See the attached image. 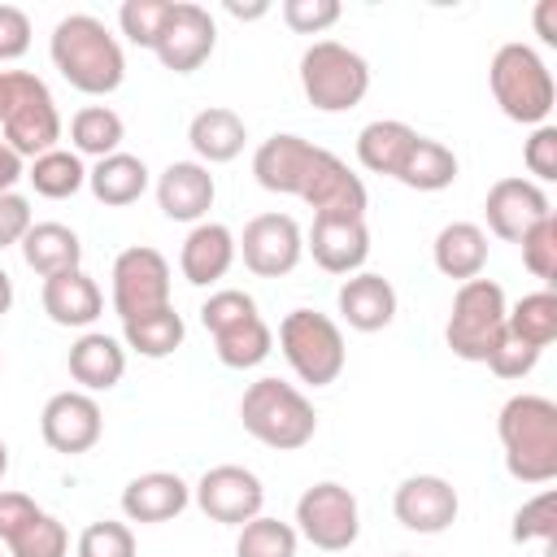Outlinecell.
Masks as SVG:
<instances>
[{"instance_id": "cell-1", "label": "cell", "mask_w": 557, "mask_h": 557, "mask_svg": "<svg viewBox=\"0 0 557 557\" xmlns=\"http://www.w3.org/2000/svg\"><path fill=\"white\" fill-rule=\"evenodd\" d=\"M52 65L61 70V78L83 91V96H109L122 87L126 78V57L122 44L109 35V26L91 13H70L52 26Z\"/></svg>"}, {"instance_id": "cell-2", "label": "cell", "mask_w": 557, "mask_h": 557, "mask_svg": "<svg viewBox=\"0 0 557 557\" xmlns=\"http://www.w3.org/2000/svg\"><path fill=\"white\" fill-rule=\"evenodd\" d=\"M496 435L505 448V470L518 483L557 479V405L548 396L522 392L500 405Z\"/></svg>"}, {"instance_id": "cell-3", "label": "cell", "mask_w": 557, "mask_h": 557, "mask_svg": "<svg viewBox=\"0 0 557 557\" xmlns=\"http://www.w3.org/2000/svg\"><path fill=\"white\" fill-rule=\"evenodd\" d=\"M239 422L244 431L278 453H296L313 440L318 431V413L309 405V396L283 379H257L248 383L244 400H239Z\"/></svg>"}, {"instance_id": "cell-4", "label": "cell", "mask_w": 557, "mask_h": 557, "mask_svg": "<svg viewBox=\"0 0 557 557\" xmlns=\"http://www.w3.org/2000/svg\"><path fill=\"white\" fill-rule=\"evenodd\" d=\"M487 83H492V96H496V104L509 122H522V126H544L548 122L557 91H553V74L540 61L535 48L500 44L492 65H487Z\"/></svg>"}, {"instance_id": "cell-5", "label": "cell", "mask_w": 557, "mask_h": 557, "mask_svg": "<svg viewBox=\"0 0 557 557\" xmlns=\"http://www.w3.org/2000/svg\"><path fill=\"white\" fill-rule=\"evenodd\" d=\"M300 91L318 113H348L370 91V65L339 39H318L300 57Z\"/></svg>"}, {"instance_id": "cell-6", "label": "cell", "mask_w": 557, "mask_h": 557, "mask_svg": "<svg viewBox=\"0 0 557 557\" xmlns=\"http://www.w3.org/2000/svg\"><path fill=\"white\" fill-rule=\"evenodd\" d=\"M278 348H283L287 366L296 370V379L309 387L335 383L344 374V361H348L339 326L318 309H292L278 322Z\"/></svg>"}, {"instance_id": "cell-7", "label": "cell", "mask_w": 557, "mask_h": 557, "mask_svg": "<svg viewBox=\"0 0 557 557\" xmlns=\"http://www.w3.org/2000/svg\"><path fill=\"white\" fill-rule=\"evenodd\" d=\"M505 313H509V305H505L500 283H492L483 274L470 278V283H461L457 296H453L448 326H444L448 348L461 361H487L492 348H496V339L505 335Z\"/></svg>"}, {"instance_id": "cell-8", "label": "cell", "mask_w": 557, "mask_h": 557, "mask_svg": "<svg viewBox=\"0 0 557 557\" xmlns=\"http://www.w3.org/2000/svg\"><path fill=\"white\" fill-rule=\"evenodd\" d=\"M296 535H305L322 553H344L361 535V509L357 496L344 483H313L296 500Z\"/></svg>"}, {"instance_id": "cell-9", "label": "cell", "mask_w": 557, "mask_h": 557, "mask_svg": "<svg viewBox=\"0 0 557 557\" xmlns=\"http://www.w3.org/2000/svg\"><path fill=\"white\" fill-rule=\"evenodd\" d=\"M0 131H4V144L17 157H30V161L57 148L61 113H57V100L44 87V78H35L26 70H13V104H9V117H4Z\"/></svg>"}, {"instance_id": "cell-10", "label": "cell", "mask_w": 557, "mask_h": 557, "mask_svg": "<svg viewBox=\"0 0 557 557\" xmlns=\"http://www.w3.org/2000/svg\"><path fill=\"white\" fill-rule=\"evenodd\" d=\"M170 305V265L157 248L135 244L126 252H117L113 261V313L122 322L157 313Z\"/></svg>"}, {"instance_id": "cell-11", "label": "cell", "mask_w": 557, "mask_h": 557, "mask_svg": "<svg viewBox=\"0 0 557 557\" xmlns=\"http://www.w3.org/2000/svg\"><path fill=\"white\" fill-rule=\"evenodd\" d=\"M235 252H244V265L257 278H283L300 265L305 235L292 213H257L235 239Z\"/></svg>"}, {"instance_id": "cell-12", "label": "cell", "mask_w": 557, "mask_h": 557, "mask_svg": "<svg viewBox=\"0 0 557 557\" xmlns=\"http://www.w3.org/2000/svg\"><path fill=\"white\" fill-rule=\"evenodd\" d=\"M196 505L209 522H222V527H244L261 513L265 505V487L252 470L244 466H213L200 474L196 483Z\"/></svg>"}, {"instance_id": "cell-13", "label": "cell", "mask_w": 557, "mask_h": 557, "mask_svg": "<svg viewBox=\"0 0 557 557\" xmlns=\"http://www.w3.org/2000/svg\"><path fill=\"white\" fill-rule=\"evenodd\" d=\"M296 200H305L318 213H335V218H366V183L326 148H313L309 170L300 178Z\"/></svg>"}, {"instance_id": "cell-14", "label": "cell", "mask_w": 557, "mask_h": 557, "mask_svg": "<svg viewBox=\"0 0 557 557\" xmlns=\"http://www.w3.org/2000/svg\"><path fill=\"white\" fill-rule=\"evenodd\" d=\"M213 44H218V26L209 17V9L191 4V0H174L165 26H161V39H157V61L174 74H191L200 70L209 57H213Z\"/></svg>"}, {"instance_id": "cell-15", "label": "cell", "mask_w": 557, "mask_h": 557, "mask_svg": "<svg viewBox=\"0 0 557 557\" xmlns=\"http://www.w3.org/2000/svg\"><path fill=\"white\" fill-rule=\"evenodd\" d=\"M104 418L91 392H57L39 413V435L52 453H87L100 444Z\"/></svg>"}, {"instance_id": "cell-16", "label": "cell", "mask_w": 557, "mask_h": 557, "mask_svg": "<svg viewBox=\"0 0 557 557\" xmlns=\"http://www.w3.org/2000/svg\"><path fill=\"white\" fill-rule=\"evenodd\" d=\"M457 509H461L457 487H453L448 479H440V474H409V479L396 487V496H392L396 522L409 527V531H418V535H440V531H448V527L457 522Z\"/></svg>"}, {"instance_id": "cell-17", "label": "cell", "mask_w": 557, "mask_h": 557, "mask_svg": "<svg viewBox=\"0 0 557 557\" xmlns=\"http://www.w3.org/2000/svg\"><path fill=\"white\" fill-rule=\"evenodd\" d=\"M553 205L544 196L540 183L531 178H496L487 187V200H483V218H487V231L505 244H518L540 218H548Z\"/></svg>"}, {"instance_id": "cell-18", "label": "cell", "mask_w": 557, "mask_h": 557, "mask_svg": "<svg viewBox=\"0 0 557 557\" xmlns=\"http://www.w3.org/2000/svg\"><path fill=\"white\" fill-rule=\"evenodd\" d=\"M305 248L313 252V261L326 274H357L370 257V231L366 218H335V213H318L309 226Z\"/></svg>"}, {"instance_id": "cell-19", "label": "cell", "mask_w": 557, "mask_h": 557, "mask_svg": "<svg viewBox=\"0 0 557 557\" xmlns=\"http://www.w3.org/2000/svg\"><path fill=\"white\" fill-rule=\"evenodd\" d=\"M213 196H218L213 174L200 161H170L157 178V205L170 222H205Z\"/></svg>"}, {"instance_id": "cell-20", "label": "cell", "mask_w": 557, "mask_h": 557, "mask_svg": "<svg viewBox=\"0 0 557 557\" xmlns=\"http://www.w3.org/2000/svg\"><path fill=\"white\" fill-rule=\"evenodd\" d=\"M335 305H339V318L352 326V331H383L392 318H396V287L383 278V274H370V270H357L339 283L335 292Z\"/></svg>"}, {"instance_id": "cell-21", "label": "cell", "mask_w": 557, "mask_h": 557, "mask_svg": "<svg viewBox=\"0 0 557 557\" xmlns=\"http://www.w3.org/2000/svg\"><path fill=\"white\" fill-rule=\"evenodd\" d=\"M187 500H191V487L170 470L135 474L122 487V513L131 522H170V518H178L187 509Z\"/></svg>"}, {"instance_id": "cell-22", "label": "cell", "mask_w": 557, "mask_h": 557, "mask_svg": "<svg viewBox=\"0 0 557 557\" xmlns=\"http://www.w3.org/2000/svg\"><path fill=\"white\" fill-rule=\"evenodd\" d=\"M235 265V235L231 226L222 222H196L183 239V252H178V270L187 283L196 287H209L218 278H226V270Z\"/></svg>"}, {"instance_id": "cell-23", "label": "cell", "mask_w": 557, "mask_h": 557, "mask_svg": "<svg viewBox=\"0 0 557 557\" xmlns=\"http://www.w3.org/2000/svg\"><path fill=\"white\" fill-rule=\"evenodd\" d=\"M318 144L300 139V135H270L257 152H252V178L274 191V196H296L300 191V178L309 170V157H313Z\"/></svg>"}, {"instance_id": "cell-24", "label": "cell", "mask_w": 557, "mask_h": 557, "mask_svg": "<svg viewBox=\"0 0 557 557\" xmlns=\"http://www.w3.org/2000/svg\"><path fill=\"white\" fill-rule=\"evenodd\" d=\"M39 300H44V313L57 326H91L100 318V309H104V292L83 270H65V274L44 278Z\"/></svg>"}, {"instance_id": "cell-25", "label": "cell", "mask_w": 557, "mask_h": 557, "mask_svg": "<svg viewBox=\"0 0 557 557\" xmlns=\"http://www.w3.org/2000/svg\"><path fill=\"white\" fill-rule=\"evenodd\" d=\"M70 379L83 387V392H109L122 383L126 374V348L104 335V331H87L70 344Z\"/></svg>"}, {"instance_id": "cell-26", "label": "cell", "mask_w": 557, "mask_h": 557, "mask_svg": "<svg viewBox=\"0 0 557 557\" xmlns=\"http://www.w3.org/2000/svg\"><path fill=\"white\" fill-rule=\"evenodd\" d=\"M244 139H248V126L235 109H200L187 126V144L191 152L200 157V165H222V161H235L244 152Z\"/></svg>"}, {"instance_id": "cell-27", "label": "cell", "mask_w": 557, "mask_h": 557, "mask_svg": "<svg viewBox=\"0 0 557 557\" xmlns=\"http://www.w3.org/2000/svg\"><path fill=\"white\" fill-rule=\"evenodd\" d=\"M435 270L444 278H457V283H470L483 274L487 265V231L474 226V222H448L440 235H435Z\"/></svg>"}, {"instance_id": "cell-28", "label": "cell", "mask_w": 557, "mask_h": 557, "mask_svg": "<svg viewBox=\"0 0 557 557\" xmlns=\"http://www.w3.org/2000/svg\"><path fill=\"white\" fill-rule=\"evenodd\" d=\"M22 261L35 274L52 278V274H65V270H83V244L61 222H35L22 239Z\"/></svg>"}, {"instance_id": "cell-29", "label": "cell", "mask_w": 557, "mask_h": 557, "mask_svg": "<svg viewBox=\"0 0 557 557\" xmlns=\"http://www.w3.org/2000/svg\"><path fill=\"white\" fill-rule=\"evenodd\" d=\"M87 187L100 205L109 209H122V205H135L144 191H148V165L131 152H113V157H100L91 170H87Z\"/></svg>"}, {"instance_id": "cell-30", "label": "cell", "mask_w": 557, "mask_h": 557, "mask_svg": "<svg viewBox=\"0 0 557 557\" xmlns=\"http://www.w3.org/2000/svg\"><path fill=\"white\" fill-rule=\"evenodd\" d=\"M413 139H418L413 126H405V122H396V117H379V122L361 126V135H357V161H361L370 174L396 178V170H400V161L409 157Z\"/></svg>"}, {"instance_id": "cell-31", "label": "cell", "mask_w": 557, "mask_h": 557, "mask_svg": "<svg viewBox=\"0 0 557 557\" xmlns=\"http://www.w3.org/2000/svg\"><path fill=\"white\" fill-rule=\"evenodd\" d=\"M270 344H274V335H270V326H265L261 313H248V318L213 331V352H218V361L226 370H252V366H261L270 357Z\"/></svg>"}, {"instance_id": "cell-32", "label": "cell", "mask_w": 557, "mask_h": 557, "mask_svg": "<svg viewBox=\"0 0 557 557\" xmlns=\"http://www.w3.org/2000/svg\"><path fill=\"white\" fill-rule=\"evenodd\" d=\"M453 178H457V157H453V148H444L440 139H426V135L413 139L409 157H405L400 170H396V183H405V187H413V191H444V187H453Z\"/></svg>"}, {"instance_id": "cell-33", "label": "cell", "mask_w": 557, "mask_h": 557, "mask_svg": "<svg viewBox=\"0 0 557 557\" xmlns=\"http://www.w3.org/2000/svg\"><path fill=\"white\" fill-rule=\"evenodd\" d=\"M183 335H187V326H183V313H174V305L122 322V339H126V348H135L139 357H152V361L170 357V352L183 344Z\"/></svg>"}, {"instance_id": "cell-34", "label": "cell", "mask_w": 557, "mask_h": 557, "mask_svg": "<svg viewBox=\"0 0 557 557\" xmlns=\"http://www.w3.org/2000/svg\"><path fill=\"white\" fill-rule=\"evenodd\" d=\"M70 139H74V152L78 157H113L117 144L126 139V126H122V113H113L109 104H87L70 117Z\"/></svg>"}, {"instance_id": "cell-35", "label": "cell", "mask_w": 557, "mask_h": 557, "mask_svg": "<svg viewBox=\"0 0 557 557\" xmlns=\"http://www.w3.org/2000/svg\"><path fill=\"white\" fill-rule=\"evenodd\" d=\"M505 331L518 335L522 344H531V348L544 352V348L557 339V296H553L548 287L522 296V300L505 313Z\"/></svg>"}, {"instance_id": "cell-36", "label": "cell", "mask_w": 557, "mask_h": 557, "mask_svg": "<svg viewBox=\"0 0 557 557\" xmlns=\"http://www.w3.org/2000/svg\"><path fill=\"white\" fill-rule=\"evenodd\" d=\"M26 178H30V187H35L39 196H48V200H65V196H74V191L87 183V170H83V157H78V152H70V148H52V152H44V157L30 161Z\"/></svg>"}, {"instance_id": "cell-37", "label": "cell", "mask_w": 557, "mask_h": 557, "mask_svg": "<svg viewBox=\"0 0 557 557\" xmlns=\"http://www.w3.org/2000/svg\"><path fill=\"white\" fill-rule=\"evenodd\" d=\"M296 527L292 522H278V518H265L257 513L252 522L239 527V540H235V557H296Z\"/></svg>"}, {"instance_id": "cell-38", "label": "cell", "mask_w": 557, "mask_h": 557, "mask_svg": "<svg viewBox=\"0 0 557 557\" xmlns=\"http://www.w3.org/2000/svg\"><path fill=\"white\" fill-rule=\"evenodd\" d=\"M4 548H9V557H65L70 553V531L52 513H35Z\"/></svg>"}, {"instance_id": "cell-39", "label": "cell", "mask_w": 557, "mask_h": 557, "mask_svg": "<svg viewBox=\"0 0 557 557\" xmlns=\"http://www.w3.org/2000/svg\"><path fill=\"white\" fill-rule=\"evenodd\" d=\"M170 9H174V0H126L117 9V26L135 48H157Z\"/></svg>"}, {"instance_id": "cell-40", "label": "cell", "mask_w": 557, "mask_h": 557, "mask_svg": "<svg viewBox=\"0 0 557 557\" xmlns=\"http://www.w3.org/2000/svg\"><path fill=\"white\" fill-rule=\"evenodd\" d=\"M518 248H522V265H527L535 278H544V283L557 278V218H553V213L540 218V222L518 239Z\"/></svg>"}, {"instance_id": "cell-41", "label": "cell", "mask_w": 557, "mask_h": 557, "mask_svg": "<svg viewBox=\"0 0 557 557\" xmlns=\"http://www.w3.org/2000/svg\"><path fill=\"white\" fill-rule=\"evenodd\" d=\"M513 540H518V544L540 540L544 548H553V540H557V496H553V492L531 496V500L513 513Z\"/></svg>"}, {"instance_id": "cell-42", "label": "cell", "mask_w": 557, "mask_h": 557, "mask_svg": "<svg viewBox=\"0 0 557 557\" xmlns=\"http://www.w3.org/2000/svg\"><path fill=\"white\" fill-rule=\"evenodd\" d=\"M78 557H135V535L126 522H91L83 535H78Z\"/></svg>"}, {"instance_id": "cell-43", "label": "cell", "mask_w": 557, "mask_h": 557, "mask_svg": "<svg viewBox=\"0 0 557 557\" xmlns=\"http://www.w3.org/2000/svg\"><path fill=\"white\" fill-rule=\"evenodd\" d=\"M535 361H540V348H531V344H522L518 335H500L496 339V348H492V357L483 361L496 379H522V374H531L535 370Z\"/></svg>"}, {"instance_id": "cell-44", "label": "cell", "mask_w": 557, "mask_h": 557, "mask_svg": "<svg viewBox=\"0 0 557 557\" xmlns=\"http://www.w3.org/2000/svg\"><path fill=\"white\" fill-rule=\"evenodd\" d=\"M283 22L296 35H322L326 26L339 22V4L335 0H283Z\"/></svg>"}, {"instance_id": "cell-45", "label": "cell", "mask_w": 557, "mask_h": 557, "mask_svg": "<svg viewBox=\"0 0 557 557\" xmlns=\"http://www.w3.org/2000/svg\"><path fill=\"white\" fill-rule=\"evenodd\" d=\"M522 161H527V170L540 178V183H553L557 178V126H535L531 131V139H527V148H522ZM531 178V183H535Z\"/></svg>"}, {"instance_id": "cell-46", "label": "cell", "mask_w": 557, "mask_h": 557, "mask_svg": "<svg viewBox=\"0 0 557 557\" xmlns=\"http://www.w3.org/2000/svg\"><path fill=\"white\" fill-rule=\"evenodd\" d=\"M30 226H35V218H30V200L17 196V191H4V196H0V248L22 244Z\"/></svg>"}, {"instance_id": "cell-47", "label": "cell", "mask_w": 557, "mask_h": 557, "mask_svg": "<svg viewBox=\"0 0 557 557\" xmlns=\"http://www.w3.org/2000/svg\"><path fill=\"white\" fill-rule=\"evenodd\" d=\"M30 48V17L17 4H0V61H17Z\"/></svg>"}, {"instance_id": "cell-48", "label": "cell", "mask_w": 557, "mask_h": 557, "mask_svg": "<svg viewBox=\"0 0 557 557\" xmlns=\"http://www.w3.org/2000/svg\"><path fill=\"white\" fill-rule=\"evenodd\" d=\"M35 513H44L26 492H4L0 487V544H9Z\"/></svg>"}, {"instance_id": "cell-49", "label": "cell", "mask_w": 557, "mask_h": 557, "mask_svg": "<svg viewBox=\"0 0 557 557\" xmlns=\"http://www.w3.org/2000/svg\"><path fill=\"white\" fill-rule=\"evenodd\" d=\"M17 178H26V165H22V157L0 139V196H4V191H13V183H17Z\"/></svg>"}, {"instance_id": "cell-50", "label": "cell", "mask_w": 557, "mask_h": 557, "mask_svg": "<svg viewBox=\"0 0 557 557\" xmlns=\"http://www.w3.org/2000/svg\"><path fill=\"white\" fill-rule=\"evenodd\" d=\"M535 30L544 44H557V0H540L535 4Z\"/></svg>"}, {"instance_id": "cell-51", "label": "cell", "mask_w": 557, "mask_h": 557, "mask_svg": "<svg viewBox=\"0 0 557 557\" xmlns=\"http://www.w3.org/2000/svg\"><path fill=\"white\" fill-rule=\"evenodd\" d=\"M9 104H13V70H0V126L9 117Z\"/></svg>"}, {"instance_id": "cell-52", "label": "cell", "mask_w": 557, "mask_h": 557, "mask_svg": "<svg viewBox=\"0 0 557 557\" xmlns=\"http://www.w3.org/2000/svg\"><path fill=\"white\" fill-rule=\"evenodd\" d=\"M226 13H231V17H261V13H270V4H239V0H226Z\"/></svg>"}, {"instance_id": "cell-53", "label": "cell", "mask_w": 557, "mask_h": 557, "mask_svg": "<svg viewBox=\"0 0 557 557\" xmlns=\"http://www.w3.org/2000/svg\"><path fill=\"white\" fill-rule=\"evenodd\" d=\"M9 309H13V278L0 270V318H4Z\"/></svg>"}, {"instance_id": "cell-54", "label": "cell", "mask_w": 557, "mask_h": 557, "mask_svg": "<svg viewBox=\"0 0 557 557\" xmlns=\"http://www.w3.org/2000/svg\"><path fill=\"white\" fill-rule=\"evenodd\" d=\"M4 470H9V448H4V440H0V479H4Z\"/></svg>"}, {"instance_id": "cell-55", "label": "cell", "mask_w": 557, "mask_h": 557, "mask_svg": "<svg viewBox=\"0 0 557 557\" xmlns=\"http://www.w3.org/2000/svg\"><path fill=\"white\" fill-rule=\"evenodd\" d=\"M400 557H409V553H400Z\"/></svg>"}, {"instance_id": "cell-56", "label": "cell", "mask_w": 557, "mask_h": 557, "mask_svg": "<svg viewBox=\"0 0 557 557\" xmlns=\"http://www.w3.org/2000/svg\"><path fill=\"white\" fill-rule=\"evenodd\" d=\"M0 557H4V553H0Z\"/></svg>"}]
</instances>
